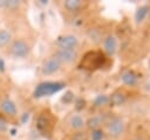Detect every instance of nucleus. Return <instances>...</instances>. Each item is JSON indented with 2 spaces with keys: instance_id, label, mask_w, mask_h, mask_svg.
<instances>
[{
  "instance_id": "nucleus-19",
  "label": "nucleus",
  "mask_w": 150,
  "mask_h": 140,
  "mask_svg": "<svg viewBox=\"0 0 150 140\" xmlns=\"http://www.w3.org/2000/svg\"><path fill=\"white\" fill-rule=\"evenodd\" d=\"M104 135H105V133L102 128L94 129V131H90V133H89V140H103Z\"/></svg>"
},
{
  "instance_id": "nucleus-10",
  "label": "nucleus",
  "mask_w": 150,
  "mask_h": 140,
  "mask_svg": "<svg viewBox=\"0 0 150 140\" xmlns=\"http://www.w3.org/2000/svg\"><path fill=\"white\" fill-rule=\"evenodd\" d=\"M88 2L82 0H64L62 2L63 9L69 14H77L87 7Z\"/></svg>"
},
{
  "instance_id": "nucleus-5",
  "label": "nucleus",
  "mask_w": 150,
  "mask_h": 140,
  "mask_svg": "<svg viewBox=\"0 0 150 140\" xmlns=\"http://www.w3.org/2000/svg\"><path fill=\"white\" fill-rule=\"evenodd\" d=\"M125 128H127V125H125V121L121 118V116H111V118H108L105 119V122H104V133L108 134L110 138H114V139H117L120 138L121 135L124 134L125 132Z\"/></svg>"
},
{
  "instance_id": "nucleus-16",
  "label": "nucleus",
  "mask_w": 150,
  "mask_h": 140,
  "mask_svg": "<svg viewBox=\"0 0 150 140\" xmlns=\"http://www.w3.org/2000/svg\"><path fill=\"white\" fill-rule=\"evenodd\" d=\"M149 12H150V7H149L148 5L139 6V7L136 9V12H135V21H136L137 24H142V22L145 20V18L148 16Z\"/></svg>"
},
{
  "instance_id": "nucleus-12",
  "label": "nucleus",
  "mask_w": 150,
  "mask_h": 140,
  "mask_svg": "<svg viewBox=\"0 0 150 140\" xmlns=\"http://www.w3.org/2000/svg\"><path fill=\"white\" fill-rule=\"evenodd\" d=\"M105 119L107 118H104V115H101V114H95V115L88 118L86 120V129L87 131H94V129L102 128V126H104Z\"/></svg>"
},
{
  "instance_id": "nucleus-9",
  "label": "nucleus",
  "mask_w": 150,
  "mask_h": 140,
  "mask_svg": "<svg viewBox=\"0 0 150 140\" xmlns=\"http://www.w3.org/2000/svg\"><path fill=\"white\" fill-rule=\"evenodd\" d=\"M61 87H62V84H59V82H43V84H40L35 89L34 96L39 98V96H43V95H50L54 92L59 91Z\"/></svg>"
},
{
  "instance_id": "nucleus-18",
  "label": "nucleus",
  "mask_w": 150,
  "mask_h": 140,
  "mask_svg": "<svg viewBox=\"0 0 150 140\" xmlns=\"http://www.w3.org/2000/svg\"><path fill=\"white\" fill-rule=\"evenodd\" d=\"M108 104H109V95H105V94H100L94 100V105L96 107H104Z\"/></svg>"
},
{
  "instance_id": "nucleus-8",
  "label": "nucleus",
  "mask_w": 150,
  "mask_h": 140,
  "mask_svg": "<svg viewBox=\"0 0 150 140\" xmlns=\"http://www.w3.org/2000/svg\"><path fill=\"white\" fill-rule=\"evenodd\" d=\"M54 56H56L62 65H71L76 61L79 53L77 51H73V49H61V48H55L54 52L52 53Z\"/></svg>"
},
{
  "instance_id": "nucleus-1",
  "label": "nucleus",
  "mask_w": 150,
  "mask_h": 140,
  "mask_svg": "<svg viewBox=\"0 0 150 140\" xmlns=\"http://www.w3.org/2000/svg\"><path fill=\"white\" fill-rule=\"evenodd\" d=\"M32 51H33L32 40L28 36L19 35V36H14L13 41L4 53L12 59L23 60L30 55Z\"/></svg>"
},
{
  "instance_id": "nucleus-14",
  "label": "nucleus",
  "mask_w": 150,
  "mask_h": 140,
  "mask_svg": "<svg viewBox=\"0 0 150 140\" xmlns=\"http://www.w3.org/2000/svg\"><path fill=\"white\" fill-rule=\"evenodd\" d=\"M102 42H103V49H104V52L108 55H114L115 52H116V49H117V39L114 35L109 34V35H107V36L103 38V41Z\"/></svg>"
},
{
  "instance_id": "nucleus-2",
  "label": "nucleus",
  "mask_w": 150,
  "mask_h": 140,
  "mask_svg": "<svg viewBox=\"0 0 150 140\" xmlns=\"http://www.w3.org/2000/svg\"><path fill=\"white\" fill-rule=\"evenodd\" d=\"M57 124V119L49 108H43L38 113L35 119V128L38 132L46 138L52 136Z\"/></svg>"
},
{
  "instance_id": "nucleus-7",
  "label": "nucleus",
  "mask_w": 150,
  "mask_h": 140,
  "mask_svg": "<svg viewBox=\"0 0 150 140\" xmlns=\"http://www.w3.org/2000/svg\"><path fill=\"white\" fill-rule=\"evenodd\" d=\"M63 67L62 62L56 58L54 56L53 54H50L49 56H47L42 64H41V67H40V71H41V74L47 76V75H53V74H56L57 72L61 71V68Z\"/></svg>"
},
{
  "instance_id": "nucleus-11",
  "label": "nucleus",
  "mask_w": 150,
  "mask_h": 140,
  "mask_svg": "<svg viewBox=\"0 0 150 140\" xmlns=\"http://www.w3.org/2000/svg\"><path fill=\"white\" fill-rule=\"evenodd\" d=\"M14 33L9 28H0V52H5L14 39Z\"/></svg>"
},
{
  "instance_id": "nucleus-13",
  "label": "nucleus",
  "mask_w": 150,
  "mask_h": 140,
  "mask_svg": "<svg viewBox=\"0 0 150 140\" xmlns=\"http://www.w3.org/2000/svg\"><path fill=\"white\" fill-rule=\"evenodd\" d=\"M128 99V93L123 88L116 89L111 95H109V104L112 106H122Z\"/></svg>"
},
{
  "instance_id": "nucleus-6",
  "label": "nucleus",
  "mask_w": 150,
  "mask_h": 140,
  "mask_svg": "<svg viewBox=\"0 0 150 140\" xmlns=\"http://www.w3.org/2000/svg\"><path fill=\"white\" fill-rule=\"evenodd\" d=\"M79 46H80V38L74 33L61 34L55 40V48L77 51Z\"/></svg>"
},
{
  "instance_id": "nucleus-3",
  "label": "nucleus",
  "mask_w": 150,
  "mask_h": 140,
  "mask_svg": "<svg viewBox=\"0 0 150 140\" xmlns=\"http://www.w3.org/2000/svg\"><path fill=\"white\" fill-rule=\"evenodd\" d=\"M0 118L7 122L16 124L19 119V109L15 101L8 95L0 96Z\"/></svg>"
},
{
  "instance_id": "nucleus-4",
  "label": "nucleus",
  "mask_w": 150,
  "mask_h": 140,
  "mask_svg": "<svg viewBox=\"0 0 150 140\" xmlns=\"http://www.w3.org/2000/svg\"><path fill=\"white\" fill-rule=\"evenodd\" d=\"M62 131L67 132V134H71L74 132L86 129V119L81 113L71 112L69 113L61 124Z\"/></svg>"
},
{
  "instance_id": "nucleus-17",
  "label": "nucleus",
  "mask_w": 150,
  "mask_h": 140,
  "mask_svg": "<svg viewBox=\"0 0 150 140\" xmlns=\"http://www.w3.org/2000/svg\"><path fill=\"white\" fill-rule=\"evenodd\" d=\"M67 140H89V132L87 129L74 132L71 134H68Z\"/></svg>"
},
{
  "instance_id": "nucleus-15",
  "label": "nucleus",
  "mask_w": 150,
  "mask_h": 140,
  "mask_svg": "<svg viewBox=\"0 0 150 140\" xmlns=\"http://www.w3.org/2000/svg\"><path fill=\"white\" fill-rule=\"evenodd\" d=\"M121 80L127 86H136L138 82V76L134 71L125 69L121 73Z\"/></svg>"
}]
</instances>
